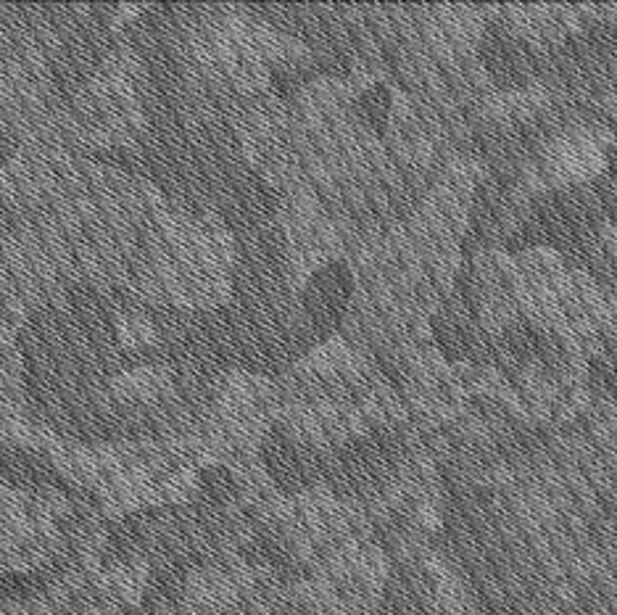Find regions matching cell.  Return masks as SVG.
Instances as JSON below:
<instances>
[{
	"instance_id": "obj_1",
	"label": "cell",
	"mask_w": 617,
	"mask_h": 615,
	"mask_svg": "<svg viewBox=\"0 0 617 615\" xmlns=\"http://www.w3.org/2000/svg\"><path fill=\"white\" fill-rule=\"evenodd\" d=\"M530 615H562V613H557V611H541V613H530Z\"/></svg>"
}]
</instances>
